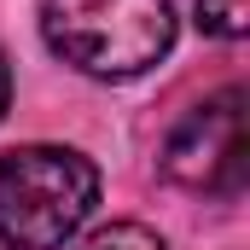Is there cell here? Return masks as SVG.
Returning <instances> with one entry per match:
<instances>
[{
    "instance_id": "cell-1",
    "label": "cell",
    "mask_w": 250,
    "mask_h": 250,
    "mask_svg": "<svg viewBox=\"0 0 250 250\" xmlns=\"http://www.w3.org/2000/svg\"><path fill=\"white\" fill-rule=\"evenodd\" d=\"M99 204V169L70 146H12L0 151V245L59 250L82 233Z\"/></svg>"
},
{
    "instance_id": "cell-2",
    "label": "cell",
    "mask_w": 250,
    "mask_h": 250,
    "mask_svg": "<svg viewBox=\"0 0 250 250\" xmlns=\"http://www.w3.org/2000/svg\"><path fill=\"white\" fill-rule=\"evenodd\" d=\"M41 35L64 64L99 82L140 76L175 47L169 0H41Z\"/></svg>"
},
{
    "instance_id": "cell-3",
    "label": "cell",
    "mask_w": 250,
    "mask_h": 250,
    "mask_svg": "<svg viewBox=\"0 0 250 250\" xmlns=\"http://www.w3.org/2000/svg\"><path fill=\"white\" fill-rule=\"evenodd\" d=\"M163 175L187 192L239 198L245 192V87H221L192 105L163 146Z\"/></svg>"
},
{
    "instance_id": "cell-4",
    "label": "cell",
    "mask_w": 250,
    "mask_h": 250,
    "mask_svg": "<svg viewBox=\"0 0 250 250\" xmlns=\"http://www.w3.org/2000/svg\"><path fill=\"white\" fill-rule=\"evenodd\" d=\"M198 23L221 41H239L250 29V0H198Z\"/></svg>"
},
{
    "instance_id": "cell-6",
    "label": "cell",
    "mask_w": 250,
    "mask_h": 250,
    "mask_svg": "<svg viewBox=\"0 0 250 250\" xmlns=\"http://www.w3.org/2000/svg\"><path fill=\"white\" fill-rule=\"evenodd\" d=\"M6 105H12V70H6V59H0V117H6Z\"/></svg>"
},
{
    "instance_id": "cell-5",
    "label": "cell",
    "mask_w": 250,
    "mask_h": 250,
    "mask_svg": "<svg viewBox=\"0 0 250 250\" xmlns=\"http://www.w3.org/2000/svg\"><path fill=\"white\" fill-rule=\"evenodd\" d=\"M82 250H169V245L151 227H140V221H111V227H99Z\"/></svg>"
}]
</instances>
